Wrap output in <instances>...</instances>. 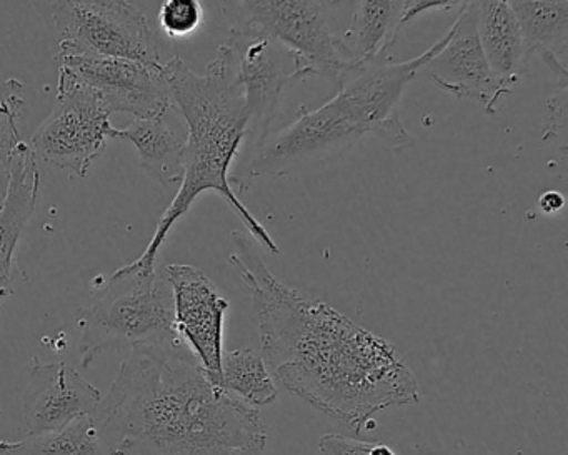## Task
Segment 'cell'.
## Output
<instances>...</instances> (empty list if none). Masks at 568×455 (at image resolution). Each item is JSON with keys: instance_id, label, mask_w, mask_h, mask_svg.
<instances>
[{"instance_id": "obj_1", "label": "cell", "mask_w": 568, "mask_h": 455, "mask_svg": "<svg viewBox=\"0 0 568 455\" xmlns=\"http://www.w3.org/2000/svg\"><path fill=\"white\" fill-rule=\"evenodd\" d=\"M231 262L252 295L262 357L278 388L361 434L377 412L420 401L395 345L272 274L248 235L232 232Z\"/></svg>"}, {"instance_id": "obj_2", "label": "cell", "mask_w": 568, "mask_h": 455, "mask_svg": "<svg viewBox=\"0 0 568 455\" xmlns=\"http://www.w3.org/2000/svg\"><path fill=\"white\" fill-rule=\"evenodd\" d=\"M111 455H262L267 427L182 341L139 345L92 414Z\"/></svg>"}, {"instance_id": "obj_3", "label": "cell", "mask_w": 568, "mask_h": 455, "mask_svg": "<svg viewBox=\"0 0 568 455\" xmlns=\"http://www.w3.org/2000/svg\"><path fill=\"white\" fill-rule=\"evenodd\" d=\"M162 72L171 89L172 102L187 124V141L182 152L184 178L174 201L159 219L144 254L121 267L122 271L155 272V261L172 228L204 192L221 195L242 219L255 244L262 245L268 254L277 255L281 252L277 242L242 204L232 188L231 168L247 138L248 114L227 52L219 48L204 75L195 74L181 58L164 62Z\"/></svg>"}, {"instance_id": "obj_4", "label": "cell", "mask_w": 568, "mask_h": 455, "mask_svg": "<svg viewBox=\"0 0 568 455\" xmlns=\"http://www.w3.org/2000/svg\"><path fill=\"white\" fill-rule=\"evenodd\" d=\"M81 364L88 368L105 348L182 341L175 332L172 291L165 275L118 269L82 309Z\"/></svg>"}, {"instance_id": "obj_5", "label": "cell", "mask_w": 568, "mask_h": 455, "mask_svg": "<svg viewBox=\"0 0 568 455\" xmlns=\"http://www.w3.org/2000/svg\"><path fill=\"white\" fill-rule=\"evenodd\" d=\"M59 54L164 65L149 19L128 0H62L52 9Z\"/></svg>"}, {"instance_id": "obj_6", "label": "cell", "mask_w": 568, "mask_h": 455, "mask_svg": "<svg viewBox=\"0 0 568 455\" xmlns=\"http://www.w3.org/2000/svg\"><path fill=\"white\" fill-rule=\"evenodd\" d=\"M241 24L271 36L294 59L302 81L325 78L337 85L355 62L345 54L341 38L328 24L327 6L315 0H251L235 2Z\"/></svg>"}, {"instance_id": "obj_7", "label": "cell", "mask_w": 568, "mask_h": 455, "mask_svg": "<svg viewBox=\"0 0 568 455\" xmlns=\"http://www.w3.org/2000/svg\"><path fill=\"white\" fill-rule=\"evenodd\" d=\"M112 129L111 114L101 102L59 69L55 105L32 135V152L38 161L85 179L108 148Z\"/></svg>"}, {"instance_id": "obj_8", "label": "cell", "mask_w": 568, "mask_h": 455, "mask_svg": "<svg viewBox=\"0 0 568 455\" xmlns=\"http://www.w3.org/2000/svg\"><path fill=\"white\" fill-rule=\"evenodd\" d=\"M221 48L227 52L244 94L247 135L254 134L255 145L261 144L272 132L285 92L304 81L294 64L288 65L292 55L254 26L237 22Z\"/></svg>"}, {"instance_id": "obj_9", "label": "cell", "mask_w": 568, "mask_h": 455, "mask_svg": "<svg viewBox=\"0 0 568 455\" xmlns=\"http://www.w3.org/2000/svg\"><path fill=\"white\" fill-rule=\"evenodd\" d=\"M62 71L91 92L109 114L134 119H162L174 105L161 69L124 59L59 54Z\"/></svg>"}, {"instance_id": "obj_10", "label": "cell", "mask_w": 568, "mask_h": 455, "mask_svg": "<svg viewBox=\"0 0 568 455\" xmlns=\"http://www.w3.org/2000/svg\"><path fill=\"white\" fill-rule=\"evenodd\" d=\"M422 72L445 94L478 102L490 115L514 91L491 71L485 59L478 41L475 2H460V12L448 29L447 44Z\"/></svg>"}, {"instance_id": "obj_11", "label": "cell", "mask_w": 568, "mask_h": 455, "mask_svg": "<svg viewBox=\"0 0 568 455\" xmlns=\"http://www.w3.org/2000/svg\"><path fill=\"white\" fill-rule=\"evenodd\" d=\"M164 275L172 291L175 332L191 348L212 384L221 387L229 302L201 269L171 264Z\"/></svg>"}, {"instance_id": "obj_12", "label": "cell", "mask_w": 568, "mask_h": 455, "mask_svg": "<svg viewBox=\"0 0 568 455\" xmlns=\"http://www.w3.org/2000/svg\"><path fill=\"white\" fill-rule=\"evenodd\" d=\"M101 401V391L72 365L36 361L22 398V417L29 435L49 434L94 414Z\"/></svg>"}, {"instance_id": "obj_13", "label": "cell", "mask_w": 568, "mask_h": 455, "mask_svg": "<svg viewBox=\"0 0 568 455\" xmlns=\"http://www.w3.org/2000/svg\"><path fill=\"white\" fill-rule=\"evenodd\" d=\"M9 172L8 199L0 211V289H8L11 284L16 249L34 214L41 192L39 161L26 142L16 149Z\"/></svg>"}, {"instance_id": "obj_14", "label": "cell", "mask_w": 568, "mask_h": 455, "mask_svg": "<svg viewBox=\"0 0 568 455\" xmlns=\"http://www.w3.org/2000/svg\"><path fill=\"white\" fill-rule=\"evenodd\" d=\"M518 26L525 55L530 61L538 54L554 74L560 78L561 88L567 84L568 2H535L517 0L508 2Z\"/></svg>"}, {"instance_id": "obj_15", "label": "cell", "mask_w": 568, "mask_h": 455, "mask_svg": "<svg viewBox=\"0 0 568 455\" xmlns=\"http://www.w3.org/2000/svg\"><path fill=\"white\" fill-rule=\"evenodd\" d=\"M477 8V34L481 51L491 71L515 88L527 71L520 26L507 0L475 2Z\"/></svg>"}, {"instance_id": "obj_16", "label": "cell", "mask_w": 568, "mask_h": 455, "mask_svg": "<svg viewBox=\"0 0 568 455\" xmlns=\"http://www.w3.org/2000/svg\"><path fill=\"white\" fill-rule=\"evenodd\" d=\"M404 2L392 0H364L357 2L351 26L341 38L345 54L355 64L392 59L390 51L397 41L398 19Z\"/></svg>"}, {"instance_id": "obj_17", "label": "cell", "mask_w": 568, "mask_h": 455, "mask_svg": "<svg viewBox=\"0 0 568 455\" xmlns=\"http://www.w3.org/2000/svg\"><path fill=\"white\" fill-rule=\"evenodd\" d=\"M111 139L131 142L138 151L141 165L162 185L182 182V152L184 142L169 129L162 119H134L129 128L112 129Z\"/></svg>"}, {"instance_id": "obj_18", "label": "cell", "mask_w": 568, "mask_h": 455, "mask_svg": "<svg viewBox=\"0 0 568 455\" xmlns=\"http://www.w3.org/2000/svg\"><path fill=\"white\" fill-rule=\"evenodd\" d=\"M0 455H111V451L92 415H85L61 431L0 441Z\"/></svg>"}, {"instance_id": "obj_19", "label": "cell", "mask_w": 568, "mask_h": 455, "mask_svg": "<svg viewBox=\"0 0 568 455\" xmlns=\"http://www.w3.org/2000/svg\"><path fill=\"white\" fill-rule=\"evenodd\" d=\"M221 388L254 408L272 404L278 395L264 357L254 348L224 352Z\"/></svg>"}, {"instance_id": "obj_20", "label": "cell", "mask_w": 568, "mask_h": 455, "mask_svg": "<svg viewBox=\"0 0 568 455\" xmlns=\"http://www.w3.org/2000/svg\"><path fill=\"white\" fill-rule=\"evenodd\" d=\"M24 84L19 79L0 81V169L9 168L16 149L21 144L18 121L24 109Z\"/></svg>"}, {"instance_id": "obj_21", "label": "cell", "mask_w": 568, "mask_h": 455, "mask_svg": "<svg viewBox=\"0 0 568 455\" xmlns=\"http://www.w3.org/2000/svg\"><path fill=\"white\" fill-rule=\"evenodd\" d=\"M159 24L171 39L189 38L204 24V8L197 0H168L159 11Z\"/></svg>"}, {"instance_id": "obj_22", "label": "cell", "mask_w": 568, "mask_h": 455, "mask_svg": "<svg viewBox=\"0 0 568 455\" xmlns=\"http://www.w3.org/2000/svg\"><path fill=\"white\" fill-rule=\"evenodd\" d=\"M374 442L358 441L341 434H325L318 438L321 455H371Z\"/></svg>"}, {"instance_id": "obj_23", "label": "cell", "mask_w": 568, "mask_h": 455, "mask_svg": "<svg viewBox=\"0 0 568 455\" xmlns=\"http://www.w3.org/2000/svg\"><path fill=\"white\" fill-rule=\"evenodd\" d=\"M564 205L565 199L560 192L548 191L538 199V208H540V211L547 215L557 214V212H560L561 209H564Z\"/></svg>"}, {"instance_id": "obj_24", "label": "cell", "mask_w": 568, "mask_h": 455, "mask_svg": "<svg viewBox=\"0 0 568 455\" xmlns=\"http://www.w3.org/2000/svg\"><path fill=\"white\" fill-rule=\"evenodd\" d=\"M9 182H11L9 168L0 169V211L4 208L6 199H8Z\"/></svg>"}, {"instance_id": "obj_25", "label": "cell", "mask_w": 568, "mask_h": 455, "mask_svg": "<svg viewBox=\"0 0 568 455\" xmlns=\"http://www.w3.org/2000/svg\"><path fill=\"white\" fill-rule=\"evenodd\" d=\"M371 455H397L394 451H392L388 445L385 444H374L371 448Z\"/></svg>"}, {"instance_id": "obj_26", "label": "cell", "mask_w": 568, "mask_h": 455, "mask_svg": "<svg viewBox=\"0 0 568 455\" xmlns=\"http://www.w3.org/2000/svg\"><path fill=\"white\" fill-rule=\"evenodd\" d=\"M8 294H9V289H0V302L4 301V297Z\"/></svg>"}]
</instances>
